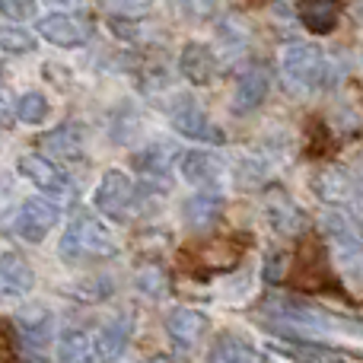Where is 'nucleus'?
<instances>
[{
  "label": "nucleus",
  "mask_w": 363,
  "mask_h": 363,
  "mask_svg": "<svg viewBox=\"0 0 363 363\" xmlns=\"http://www.w3.org/2000/svg\"><path fill=\"white\" fill-rule=\"evenodd\" d=\"M38 144L48 153H55L57 160H64V163H83V160H86V131H83V125H77V121L57 125L55 131H48Z\"/></svg>",
  "instance_id": "obj_13"
},
{
  "label": "nucleus",
  "mask_w": 363,
  "mask_h": 363,
  "mask_svg": "<svg viewBox=\"0 0 363 363\" xmlns=\"http://www.w3.org/2000/svg\"><path fill=\"white\" fill-rule=\"evenodd\" d=\"M223 204L226 201H223V194L220 191H198V194H191V198L182 204V220H185V226L191 233H204L220 220Z\"/></svg>",
  "instance_id": "obj_18"
},
{
  "label": "nucleus",
  "mask_w": 363,
  "mask_h": 363,
  "mask_svg": "<svg viewBox=\"0 0 363 363\" xmlns=\"http://www.w3.org/2000/svg\"><path fill=\"white\" fill-rule=\"evenodd\" d=\"M169 125L176 134H182L185 140H194V144H213V147L226 144V131L191 96H179L169 106Z\"/></svg>",
  "instance_id": "obj_3"
},
{
  "label": "nucleus",
  "mask_w": 363,
  "mask_h": 363,
  "mask_svg": "<svg viewBox=\"0 0 363 363\" xmlns=\"http://www.w3.org/2000/svg\"><path fill=\"white\" fill-rule=\"evenodd\" d=\"M179 70L188 83L204 86V83H211L217 77V55L204 42H188L179 55Z\"/></svg>",
  "instance_id": "obj_17"
},
{
  "label": "nucleus",
  "mask_w": 363,
  "mask_h": 363,
  "mask_svg": "<svg viewBox=\"0 0 363 363\" xmlns=\"http://www.w3.org/2000/svg\"><path fill=\"white\" fill-rule=\"evenodd\" d=\"M268 351H277L284 357L296 360V363H345L335 347L319 345V341H306V338H296V335H277L274 341L268 345Z\"/></svg>",
  "instance_id": "obj_14"
},
{
  "label": "nucleus",
  "mask_w": 363,
  "mask_h": 363,
  "mask_svg": "<svg viewBox=\"0 0 363 363\" xmlns=\"http://www.w3.org/2000/svg\"><path fill=\"white\" fill-rule=\"evenodd\" d=\"M38 35L55 48H80L89 38V26L77 13H48L38 19Z\"/></svg>",
  "instance_id": "obj_9"
},
{
  "label": "nucleus",
  "mask_w": 363,
  "mask_h": 363,
  "mask_svg": "<svg viewBox=\"0 0 363 363\" xmlns=\"http://www.w3.org/2000/svg\"><path fill=\"white\" fill-rule=\"evenodd\" d=\"M315 191H319L325 201H345V194H347V182L341 179V176H335V172H325V176L315 182Z\"/></svg>",
  "instance_id": "obj_27"
},
{
  "label": "nucleus",
  "mask_w": 363,
  "mask_h": 363,
  "mask_svg": "<svg viewBox=\"0 0 363 363\" xmlns=\"http://www.w3.org/2000/svg\"><path fill=\"white\" fill-rule=\"evenodd\" d=\"M38 13L35 0H0V16H6L10 23H23Z\"/></svg>",
  "instance_id": "obj_25"
},
{
  "label": "nucleus",
  "mask_w": 363,
  "mask_h": 363,
  "mask_svg": "<svg viewBox=\"0 0 363 363\" xmlns=\"http://www.w3.org/2000/svg\"><path fill=\"white\" fill-rule=\"evenodd\" d=\"M0 70H4V61H0Z\"/></svg>",
  "instance_id": "obj_30"
},
{
  "label": "nucleus",
  "mask_w": 363,
  "mask_h": 363,
  "mask_svg": "<svg viewBox=\"0 0 363 363\" xmlns=\"http://www.w3.org/2000/svg\"><path fill=\"white\" fill-rule=\"evenodd\" d=\"M0 48L6 55H29L38 48V38L32 32L19 29V26H0Z\"/></svg>",
  "instance_id": "obj_24"
},
{
  "label": "nucleus",
  "mask_w": 363,
  "mask_h": 363,
  "mask_svg": "<svg viewBox=\"0 0 363 363\" xmlns=\"http://www.w3.org/2000/svg\"><path fill=\"white\" fill-rule=\"evenodd\" d=\"M93 207L115 223H125L134 207V182L121 169H106L93 191Z\"/></svg>",
  "instance_id": "obj_4"
},
{
  "label": "nucleus",
  "mask_w": 363,
  "mask_h": 363,
  "mask_svg": "<svg viewBox=\"0 0 363 363\" xmlns=\"http://www.w3.org/2000/svg\"><path fill=\"white\" fill-rule=\"evenodd\" d=\"M281 70L287 86L303 89V93H315V89H325L332 83V61L319 45L309 42H294L284 48L281 55Z\"/></svg>",
  "instance_id": "obj_2"
},
{
  "label": "nucleus",
  "mask_w": 363,
  "mask_h": 363,
  "mask_svg": "<svg viewBox=\"0 0 363 363\" xmlns=\"http://www.w3.org/2000/svg\"><path fill=\"white\" fill-rule=\"evenodd\" d=\"M131 322L134 319L125 313V315H118V319H112L108 325H102L99 338H96V354H99V360L115 363L128 351V341H131V335H134Z\"/></svg>",
  "instance_id": "obj_21"
},
{
  "label": "nucleus",
  "mask_w": 363,
  "mask_h": 363,
  "mask_svg": "<svg viewBox=\"0 0 363 363\" xmlns=\"http://www.w3.org/2000/svg\"><path fill=\"white\" fill-rule=\"evenodd\" d=\"M296 16L313 35H328L338 29L341 4L338 0H300L296 4Z\"/></svg>",
  "instance_id": "obj_19"
},
{
  "label": "nucleus",
  "mask_w": 363,
  "mask_h": 363,
  "mask_svg": "<svg viewBox=\"0 0 363 363\" xmlns=\"http://www.w3.org/2000/svg\"><path fill=\"white\" fill-rule=\"evenodd\" d=\"M264 217H268L271 230L277 236H300L303 230L309 226L306 213L294 204V198H287L284 191H274L268 201H264Z\"/></svg>",
  "instance_id": "obj_15"
},
{
  "label": "nucleus",
  "mask_w": 363,
  "mask_h": 363,
  "mask_svg": "<svg viewBox=\"0 0 363 363\" xmlns=\"http://www.w3.org/2000/svg\"><path fill=\"white\" fill-rule=\"evenodd\" d=\"M207 325H211L207 315L191 306H176L166 315V335H169L179 347H194L207 335Z\"/></svg>",
  "instance_id": "obj_16"
},
{
  "label": "nucleus",
  "mask_w": 363,
  "mask_h": 363,
  "mask_svg": "<svg viewBox=\"0 0 363 363\" xmlns=\"http://www.w3.org/2000/svg\"><path fill=\"white\" fill-rule=\"evenodd\" d=\"M57 226V207L45 198H29L19 204L16 217H13V233L23 242L38 245L48 239V233Z\"/></svg>",
  "instance_id": "obj_6"
},
{
  "label": "nucleus",
  "mask_w": 363,
  "mask_h": 363,
  "mask_svg": "<svg viewBox=\"0 0 363 363\" xmlns=\"http://www.w3.org/2000/svg\"><path fill=\"white\" fill-rule=\"evenodd\" d=\"M0 363H10V341L4 332H0Z\"/></svg>",
  "instance_id": "obj_28"
},
{
  "label": "nucleus",
  "mask_w": 363,
  "mask_h": 363,
  "mask_svg": "<svg viewBox=\"0 0 363 363\" xmlns=\"http://www.w3.org/2000/svg\"><path fill=\"white\" fill-rule=\"evenodd\" d=\"M61 258L64 262H102L118 255V239L102 223L96 213L77 211L61 236Z\"/></svg>",
  "instance_id": "obj_1"
},
{
  "label": "nucleus",
  "mask_w": 363,
  "mask_h": 363,
  "mask_svg": "<svg viewBox=\"0 0 363 363\" xmlns=\"http://www.w3.org/2000/svg\"><path fill=\"white\" fill-rule=\"evenodd\" d=\"M271 93V70L264 64H252L249 70H242L233 89V112L236 115H249L268 99Z\"/></svg>",
  "instance_id": "obj_11"
},
{
  "label": "nucleus",
  "mask_w": 363,
  "mask_h": 363,
  "mask_svg": "<svg viewBox=\"0 0 363 363\" xmlns=\"http://www.w3.org/2000/svg\"><path fill=\"white\" fill-rule=\"evenodd\" d=\"M112 16H140L144 10H150L157 0H99Z\"/></svg>",
  "instance_id": "obj_26"
},
{
  "label": "nucleus",
  "mask_w": 363,
  "mask_h": 363,
  "mask_svg": "<svg viewBox=\"0 0 363 363\" xmlns=\"http://www.w3.org/2000/svg\"><path fill=\"white\" fill-rule=\"evenodd\" d=\"M16 118L23 121V125H42V121L48 118V99H45L42 93H35V89L23 93L16 99Z\"/></svg>",
  "instance_id": "obj_23"
},
{
  "label": "nucleus",
  "mask_w": 363,
  "mask_h": 363,
  "mask_svg": "<svg viewBox=\"0 0 363 363\" xmlns=\"http://www.w3.org/2000/svg\"><path fill=\"white\" fill-rule=\"evenodd\" d=\"M207 363H264V354L242 335H220L207 351Z\"/></svg>",
  "instance_id": "obj_20"
},
{
  "label": "nucleus",
  "mask_w": 363,
  "mask_h": 363,
  "mask_svg": "<svg viewBox=\"0 0 363 363\" xmlns=\"http://www.w3.org/2000/svg\"><path fill=\"white\" fill-rule=\"evenodd\" d=\"M179 172L198 191H217L226 179V163L211 150H185L179 157Z\"/></svg>",
  "instance_id": "obj_7"
},
{
  "label": "nucleus",
  "mask_w": 363,
  "mask_h": 363,
  "mask_svg": "<svg viewBox=\"0 0 363 363\" xmlns=\"http://www.w3.org/2000/svg\"><path fill=\"white\" fill-rule=\"evenodd\" d=\"M16 169L35 191L48 194V198H74V185H70L67 172L51 163L48 157H42V153H26V157H19Z\"/></svg>",
  "instance_id": "obj_5"
},
{
  "label": "nucleus",
  "mask_w": 363,
  "mask_h": 363,
  "mask_svg": "<svg viewBox=\"0 0 363 363\" xmlns=\"http://www.w3.org/2000/svg\"><path fill=\"white\" fill-rule=\"evenodd\" d=\"M57 360L61 363H99L96 341L83 328H64L57 338Z\"/></svg>",
  "instance_id": "obj_22"
},
{
  "label": "nucleus",
  "mask_w": 363,
  "mask_h": 363,
  "mask_svg": "<svg viewBox=\"0 0 363 363\" xmlns=\"http://www.w3.org/2000/svg\"><path fill=\"white\" fill-rule=\"evenodd\" d=\"M179 153L172 150V144H150L140 153H134V166H138L144 185H150L153 191H166L169 188V172Z\"/></svg>",
  "instance_id": "obj_12"
},
{
  "label": "nucleus",
  "mask_w": 363,
  "mask_h": 363,
  "mask_svg": "<svg viewBox=\"0 0 363 363\" xmlns=\"http://www.w3.org/2000/svg\"><path fill=\"white\" fill-rule=\"evenodd\" d=\"M35 287V271L19 252H4L0 255V303L23 300Z\"/></svg>",
  "instance_id": "obj_10"
},
{
  "label": "nucleus",
  "mask_w": 363,
  "mask_h": 363,
  "mask_svg": "<svg viewBox=\"0 0 363 363\" xmlns=\"http://www.w3.org/2000/svg\"><path fill=\"white\" fill-rule=\"evenodd\" d=\"M16 335H19V345H23L32 357L45 360L48 357L51 338H55V319H51V313L45 306H35L16 319Z\"/></svg>",
  "instance_id": "obj_8"
},
{
  "label": "nucleus",
  "mask_w": 363,
  "mask_h": 363,
  "mask_svg": "<svg viewBox=\"0 0 363 363\" xmlns=\"http://www.w3.org/2000/svg\"><path fill=\"white\" fill-rule=\"evenodd\" d=\"M144 363H172V360H166V357H150V360H144Z\"/></svg>",
  "instance_id": "obj_29"
}]
</instances>
